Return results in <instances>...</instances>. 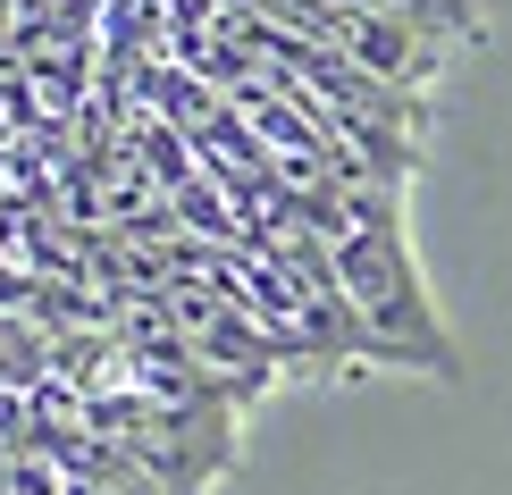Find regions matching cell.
Wrapping results in <instances>:
<instances>
[{
    "mask_svg": "<svg viewBox=\"0 0 512 495\" xmlns=\"http://www.w3.org/2000/svg\"><path fill=\"white\" fill-rule=\"evenodd\" d=\"M294 210L328 252V286L345 311L353 361L462 378V353L445 336L429 286H420L412 235H403V185H328V193H294Z\"/></svg>",
    "mask_w": 512,
    "mask_h": 495,
    "instance_id": "cell-1",
    "label": "cell"
}]
</instances>
